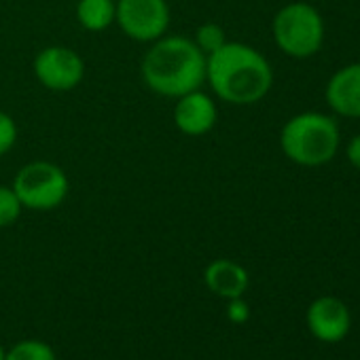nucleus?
<instances>
[{"mask_svg": "<svg viewBox=\"0 0 360 360\" xmlns=\"http://www.w3.org/2000/svg\"><path fill=\"white\" fill-rule=\"evenodd\" d=\"M206 81L227 104H257L274 85V70L265 56L244 43H225L206 56Z\"/></svg>", "mask_w": 360, "mask_h": 360, "instance_id": "nucleus-1", "label": "nucleus"}, {"mask_svg": "<svg viewBox=\"0 0 360 360\" xmlns=\"http://www.w3.org/2000/svg\"><path fill=\"white\" fill-rule=\"evenodd\" d=\"M144 85L163 98H180L206 83V53L195 41L172 34L153 41L142 60Z\"/></svg>", "mask_w": 360, "mask_h": 360, "instance_id": "nucleus-2", "label": "nucleus"}, {"mask_svg": "<svg viewBox=\"0 0 360 360\" xmlns=\"http://www.w3.org/2000/svg\"><path fill=\"white\" fill-rule=\"evenodd\" d=\"M341 134L333 117L301 112L290 117L280 131L282 153L297 165L316 167L328 163L339 148Z\"/></svg>", "mask_w": 360, "mask_h": 360, "instance_id": "nucleus-3", "label": "nucleus"}, {"mask_svg": "<svg viewBox=\"0 0 360 360\" xmlns=\"http://www.w3.org/2000/svg\"><path fill=\"white\" fill-rule=\"evenodd\" d=\"M271 32L282 53L305 60L322 49L324 20L309 3H290L276 13Z\"/></svg>", "mask_w": 360, "mask_h": 360, "instance_id": "nucleus-4", "label": "nucleus"}, {"mask_svg": "<svg viewBox=\"0 0 360 360\" xmlns=\"http://www.w3.org/2000/svg\"><path fill=\"white\" fill-rule=\"evenodd\" d=\"M11 187L24 208L39 210V212H49L60 208L70 191L66 172L51 161L26 163L18 172Z\"/></svg>", "mask_w": 360, "mask_h": 360, "instance_id": "nucleus-5", "label": "nucleus"}, {"mask_svg": "<svg viewBox=\"0 0 360 360\" xmlns=\"http://www.w3.org/2000/svg\"><path fill=\"white\" fill-rule=\"evenodd\" d=\"M115 22L131 41L153 43L165 37L169 26L167 0H115Z\"/></svg>", "mask_w": 360, "mask_h": 360, "instance_id": "nucleus-6", "label": "nucleus"}, {"mask_svg": "<svg viewBox=\"0 0 360 360\" xmlns=\"http://www.w3.org/2000/svg\"><path fill=\"white\" fill-rule=\"evenodd\" d=\"M34 77L51 91H70L79 87L85 77L83 58L68 47H45L34 58Z\"/></svg>", "mask_w": 360, "mask_h": 360, "instance_id": "nucleus-7", "label": "nucleus"}, {"mask_svg": "<svg viewBox=\"0 0 360 360\" xmlns=\"http://www.w3.org/2000/svg\"><path fill=\"white\" fill-rule=\"evenodd\" d=\"M352 326V316L347 305L337 297H318L307 307V328L309 333L324 341L337 343L347 337Z\"/></svg>", "mask_w": 360, "mask_h": 360, "instance_id": "nucleus-8", "label": "nucleus"}, {"mask_svg": "<svg viewBox=\"0 0 360 360\" xmlns=\"http://www.w3.org/2000/svg\"><path fill=\"white\" fill-rule=\"evenodd\" d=\"M176 100L178 102L174 106V123L178 131H183L185 136H204L217 125V104L202 89L189 91Z\"/></svg>", "mask_w": 360, "mask_h": 360, "instance_id": "nucleus-9", "label": "nucleus"}, {"mask_svg": "<svg viewBox=\"0 0 360 360\" xmlns=\"http://www.w3.org/2000/svg\"><path fill=\"white\" fill-rule=\"evenodd\" d=\"M324 100L333 112L360 119V62L339 68L328 79Z\"/></svg>", "mask_w": 360, "mask_h": 360, "instance_id": "nucleus-10", "label": "nucleus"}, {"mask_svg": "<svg viewBox=\"0 0 360 360\" xmlns=\"http://www.w3.org/2000/svg\"><path fill=\"white\" fill-rule=\"evenodd\" d=\"M204 282L210 292L229 301L236 297H244V292L248 290L250 278H248V271L240 263L231 259H217L206 267Z\"/></svg>", "mask_w": 360, "mask_h": 360, "instance_id": "nucleus-11", "label": "nucleus"}, {"mask_svg": "<svg viewBox=\"0 0 360 360\" xmlns=\"http://www.w3.org/2000/svg\"><path fill=\"white\" fill-rule=\"evenodd\" d=\"M117 15L115 0H79L77 5V20L89 32L106 30Z\"/></svg>", "mask_w": 360, "mask_h": 360, "instance_id": "nucleus-12", "label": "nucleus"}, {"mask_svg": "<svg viewBox=\"0 0 360 360\" xmlns=\"http://www.w3.org/2000/svg\"><path fill=\"white\" fill-rule=\"evenodd\" d=\"M5 360H58L56 349L41 339H24L5 349Z\"/></svg>", "mask_w": 360, "mask_h": 360, "instance_id": "nucleus-13", "label": "nucleus"}, {"mask_svg": "<svg viewBox=\"0 0 360 360\" xmlns=\"http://www.w3.org/2000/svg\"><path fill=\"white\" fill-rule=\"evenodd\" d=\"M227 43V34L219 24H202L195 32V45L206 53H214L217 49H221Z\"/></svg>", "mask_w": 360, "mask_h": 360, "instance_id": "nucleus-14", "label": "nucleus"}, {"mask_svg": "<svg viewBox=\"0 0 360 360\" xmlns=\"http://www.w3.org/2000/svg\"><path fill=\"white\" fill-rule=\"evenodd\" d=\"M22 202L15 195L13 187H3L0 185V229L11 227L20 214H22Z\"/></svg>", "mask_w": 360, "mask_h": 360, "instance_id": "nucleus-15", "label": "nucleus"}, {"mask_svg": "<svg viewBox=\"0 0 360 360\" xmlns=\"http://www.w3.org/2000/svg\"><path fill=\"white\" fill-rule=\"evenodd\" d=\"M18 142V125L11 115L0 110V157L7 155Z\"/></svg>", "mask_w": 360, "mask_h": 360, "instance_id": "nucleus-16", "label": "nucleus"}, {"mask_svg": "<svg viewBox=\"0 0 360 360\" xmlns=\"http://www.w3.org/2000/svg\"><path fill=\"white\" fill-rule=\"evenodd\" d=\"M227 318H229L233 324H244V322H248V318H250V307H248V303H246L242 297L229 299V301H227Z\"/></svg>", "mask_w": 360, "mask_h": 360, "instance_id": "nucleus-17", "label": "nucleus"}, {"mask_svg": "<svg viewBox=\"0 0 360 360\" xmlns=\"http://www.w3.org/2000/svg\"><path fill=\"white\" fill-rule=\"evenodd\" d=\"M345 155H347V161H349L356 169H360V134H356V136L349 140V144H347V148H345Z\"/></svg>", "mask_w": 360, "mask_h": 360, "instance_id": "nucleus-18", "label": "nucleus"}, {"mask_svg": "<svg viewBox=\"0 0 360 360\" xmlns=\"http://www.w3.org/2000/svg\"><path fill=\"white\" fill-rule=\"evenodd\" d=\"M0 360H5V347L0 345Z\"/></svg>", "mask_w": 360, "mask_h": 360, "instance_id": "nucleus-19", "label": "nucleus"}]
</instances>
